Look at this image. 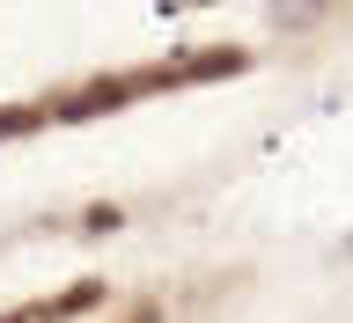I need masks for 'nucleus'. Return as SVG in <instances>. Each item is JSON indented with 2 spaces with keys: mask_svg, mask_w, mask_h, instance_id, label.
Here are the masks:
<instances>
[{
  "mask_svg": "<svg viewBox=\"0 0 353 323\" xmlns=\"http://www.w3.org/2000/svg\"><path fill=\"white\" fill-rule=\"evenodd\" d=\"M8 323H30V316H8Z\"/></svg>",
  "mask_w": 353,
  "mask_h": 323,
  "instance_id": "f03ea898",
  "label": "nucleus"
},
{
  "mask_svg": "<svg viewBox=\"0 0 353 323\" xmlns=\"http://www.w3.org/2000/svg\"><path fill=\"white\" fill-rule=\"evenodd\" d=\"M37 125V110H0V132H30Z\"/></svg>",
  "mask_w": 353,
  "mask_h": 323,
  "instance_id": "f257e3e1",
  "label": "nucleus"
}]
</instances>
